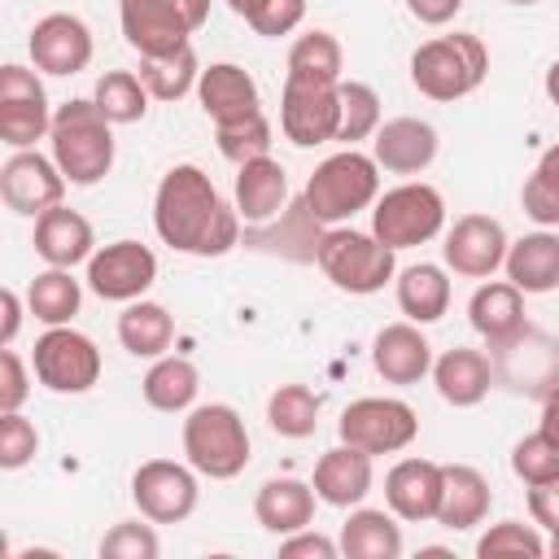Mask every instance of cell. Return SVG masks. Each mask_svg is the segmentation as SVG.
I'll return each instance as SVG.
<instances>
[{"label": "cell", "mask_w": 559, "mask_h": 559, "mask_svg": "<svg viewBox=\"0 0 559 559\" xmlns=\"http://www.w3.org/2000/svg\"><path fill=\"white\" fill-rule=\"evenodd\" d=\"M240 223L236 205H227L214 179L192 162L170 166L153 192V227L175 253L223 258L240 245Z\"/></svg>", "instance_id": "6da1fadb"}, {"label": "cell", "mask_w": 559, "mask_h": 559, "mask_svg": "<svg viewBox=\"0 0 559 559\" xmlns=\"http://www.w3.org/2000/svg\"><path fill=\"white\" fill-rule=\"evenodd\" d=\"M48 144H52V162L61 166V175L79 188H92L114 170V122L96 109V100L74 96L57 105Z\"/></svg>", "instance_id": "7a4b0ae2"}, {"label": "cell", "mask_w": 559, "mask_h": 559, "mask_svg": "<svg viewBox=\"0 0 559 559\" xmlns=\"http://www.w3.org/2000/svg\"><path fill=\"white\" fill-rule=\"evenodd\" d=\"M380 197V166L371 153H358V148H341L332 157H323L310 179H306V192H301V205L314 223H349L358 210L376 205Z\"/></svg>", "instance_id": "3957f363"}, {"label": "cell", "mask_w": 559, "mask_h": 559, "mask_svg": "<svg viewBox=\"0 0 559 559\" xmlns=\"http://www.w3.org/2000/svg\"><path fill=\"white\" fill-rule=\"evenodd\" d=\"M485 74H489V48L480 44V35H467V31L424 39L411 52L415 92L428 100H441V105L472 96L485 83Z\"/></svg>", "instance_id": "277c9868"}, {"label": "cell", "mask_w": 559, "mask_h": 559, "mask_svg": "<svg viewBox=\"0 0 559 559\" xmlns=\"http://www.w3.org/2000/svg\"><path fill=\"white\" fill-rule=\"evenodd\" d=\"M393 253L397 249H389L376 231H354L345 223L319 231V240H314L319 271L341 293H354V297H371V293H380L397 275V258Z\"/></svg>", "instance_id": "5b68a950"}, {"label": "cell", "mask_w": 559, "mask_h": 559, "mask_svg": "<svg viewBox=\"0 0 559 559\" xmlns=\"http://www.w3.org/2000/svg\"><path fill=\"white\" fill-rule=\"evenodd\" d=\"M249 428L236 406L227 402H205L192 406L183 419V459L210 476V480H231L249 467Z\"/></svg>", "instance_id": "8992f818"}, {"label": "cell", "mask_w": 559, "mask_h": 559, "mask_svg": "<svg viewBox=\"0 0 559 559\" xmlns=\"http://www.w3.org/2000/svg\"><path fill=\"white\" fill-rule=\"evenodd\" d=\"M441 227H445V197L424 179H406V183L380 192L371 205V231L389 249L428 245L432 236H441Z\"/></svg>", "instance_id": "52a82bcc"}, {"label": "cell", "mask_w": 559, "mask_h": 559, "mask_svg": "<svg viewBox=\"0 0 559 559\" xmlns=\"http://www.w3.org/2000/svg\"><path fill=\"white\" fill-rule=\"evenodd\" d=\"M210 0H118V22L140 57L175 52L205 26Z\"/></svg>", "instance_id": "ba28073f"}, {"label": "cell", "mask_w": 559, "mask_h": 559, "mask_svg": "<svg viewBox=\"0 0 559 559\" xmlns=\"http://www.w3.org/2000/svg\"><path fill=\"white\" fill-rule=\"evenodd\" d=\"M31 371L48 393H87L100 380V349L87 332L61 323L35 341Z\"/></svg>", "instance_id": "9c48e42d"}, {"label": "cell", "mask_w": 559, "mask_h": 559, "mask_svg": "<svg viewBox=\"0 0 559 559\" xmlns=\"http://www.w3.org/2000/svg\"><path fill=\"white\" fill-rule=\"evenodd\" d=\"M336 432H341L345 445H358L371 459L376 454H397L419 437V415L402 397H358L341 411Z\"/></svg>", "instance_id": "30bf717a"}, {"label": "cell", "mask_w": 559, "mask_h": 559, "mask_svg": "<svg viewBox=\"0 0 559 559\" xmlns=\"http://www.w3.org/2000/svg\"><path fill=\"white\" fill-rule=\"evenodd\" d=\"M280 131L297 148L332 144L336 131H341V83H319V79H293V74H284Z\"/></svg>", "instance_id": "8fae6325"}, {"label": "cell", "mask_w": 559, "mask_h": 559, "mask_svg": "<svg viewBox=\"0 0 559 559\" xmlns=\"http://www.w3.org/2000/svg\"><path fill=\"white\" fill-rule=\"evenodd\" d=\"M197 467L192 463H175V459H148L135 467L131 476V502L144 520L153 524H183L197 511Z\"/></svg>", "instance_id": "7c38bea8"}, {"label": "cell", "mask_w": 559, "mask_h": 559, "mask_svg": "<svg viewBox=\"0 0 559 559\" xmlns=\"http://www.w3.org/2000/svg\"><path fill=\"white\" fill-rule=\"evenodd\" d=\"M493 380L524 397H546L559 384V341L524 323L511 341L493 345Z\"/></svg>", "instance_id": "4fadbf2b"}, {"label": "cell", "mask_w": 559, "mask_h": 559, "mask_svg": "<svg viewBox=\"0 0 559 559\" xmlns=\"http://www.w3.org/2000/svg\"><path fill=\"white\" fill-rule=\"evenodd\" d=\"M52 105L35 70L9 61L0 66V140L9 148H35L52 131Z\"/></svg>", "instance_id": "5bb4252c"}, {"label": "cell", "mask_w": 559, "mask_h": 559, "mask_svg": "<svg viewBox=\"0 0 559 559\" xmlns=\"http://www.w3.org/2000/svg\"><path fill=\"white\" fill-rule=\"evenodd\" d=\"M157 280V253L140 240H114L100 245L87 258V288L100 301H140Z\"/></svg>", "instance_id": "9a60e30c"}, {"label": "cell", "mask_w": 559, "mask_h": 559, "mask_svg": "<svg viewBox=\"0 0 559 559\" xmlns=\"http://www.w3.org/2000/svg\"><path fill=\"white\" fill-rule=\"evenodd\" d=\"M66 183L70 179L61 175V166L39 148H13V157L0 166V201L26 218H39L44 210L61 205Z\"/></svg>", "instance_id": "2e32d148"}, {"label": "cell", "mask_w": 559, "mask_h": 559, "mask_svg": "<svg viewBox=\"0 0 559 559\" xmlns=\"http://www.w3.org/2000/svg\"><path fill=\"white\" fill-rule=\"evenodd\" d=\"M507 249H511L507 227L498 218H489V214H463V218H454V227L441 240L445 266L454 275H463V280H489L507 262Z\"/></svg>", "instance_id": "e0dca14e"}, {"label": "cell", "mask_w": 559, "mask_h": 559, "mask_svg": "<svg viewBox=\"0 0 559 559\" xmlns=\"http://www.w3.org/2000/svg\"><path fill=\"white\" fill-rule=\"evenodd\" d=\"M26 48H31L35 70H39V74H57V79L87 70V66H92V52H96L87 22L74 17V13H44V17L31 26Z\"/></svg>", "instance_id": "ac0fdd59"}, {"label": "cell", "mask_w": 559, "mask_h": 559, "mask_svg": "<svg viewBox=\"0 0 559 559\" xmlns=\"http://www.w3.org/2000/svg\"><path fill=\"white\" fill-rule=\"evenodd\" d=\"M437 148H441L437 127L411 114L380 122V131L371 135V157L389 175H424L437 162Z\"/></svg>", "instance_id": "d6986e66"}, {"label": "cell", "mask_w": 559, "mask_h": 559, "mask_svg": "<svg viewBox=\"0 0 559 559\" xmlns=\"http://www.w3.org/2000/svg\"><path fill=\"white\" fill-rule=\"evenodd\" d=\"M197 100L205 109V118L214 127H231V122H245L253 114H262V96H258V83L245 66L236 61H214L201 70V83H197Z\"/></svg>", "instance_id": "ffe728a7"}, {"label": "cell", "mask_w": 559, "mask_h": 559, "mask_svg": "<svg viewBox=\"0 0 559 559\" xmlns=\"http://www.w3.org/2000/svg\"><path fill=\"white\" fill-rule=\"evenodd\" d=\"M441 463L432 459H397L384 476V502L397 520L406 524H424V520H437L441 511Z\"/></svg>", "instance_id": "44dd1931"}, {"label": "cell", "mask_w": 559, "mask_h": 559, "mask_svg": "<svg viewBox=\"0 0 559 559\" xmlns=\"http://www.w3.org/2000/svg\"><path fill=\"white\" fill-rule=\"evenodd\" d=\"M236 214L249 223V227H266L284 214L288 205V170L266 153V157H253V162H240L236 166Z\"/></svg>", "instance_id": "7402d4cb"}, {"label": "cell", "mask_w": 559, "mask_h": 559, "mask_svg": "<svg viewBox=\"0 0 559 559\" xmlns=\"http://www.w3.org/2000/svg\"><path fill=\"white\" fill-rule=\"evenodd\" d=\"M371 367L389 384H419L432 371V345L419 332V323H384L371 341Z\"/></svg>", "instance_id": "603a6c76"}, {"label": "cell", "mask_w": 559, "mask_h": 559, "mask_svg": "<svg viewBox=\"0 0 559 559\" xmlns=\"http://www.w3.org/2000/svg\"><path fill=\"white\" fill-rule=\"evenodd\" d=\"M371 480H376L371 454L341 441V445H332V450L314 463V480H310V485H314L319 502L349 511V507H362V498L371 493Z\"/></svg>", "instance_id": "cb8c5ba5"}, {"label": "cell", "mask_w": 559, "mask_h": 559, "mask_svg": "<svg viewBox=\"0 0 559 559\" xmlns=\"http://www.w3.org/2000/svg\"><path fill=\"white\" fill-rule=\"evenodd\" d=\"M35 253L48 262V266H66L74 271L79 262H87L96 253V231L92 223L79 214V210H66V205H52L35 218Z\"/></svg>", "instance_id": "d4e9b609"}, {"label": "cell", "mask_w": 559, "mask_h": 559, "mask_svg": "<svg viewBox=\"0 0 559 559\" xmlns=\"http://www.w3.org/2000/svg\"><path fill=\"white\" fill-rule=\"evenodd\" d=\"M441 511H437V524L450 528V533H467L476 524H485L489 507H493V493H489V480L480 467L472 463H441Z\"/></svg>", "instance_id": "484cf974"}, {"label": "cell", "mask_w": 559, "mask_h": 559, "mask_svg": "<svg viewBox=\"0 0 559 559\" xmlns=\"http://www.w3.org/2000/svg\"><path fill=\"white\" fill-rule=\"evenodd\" d=\"M314 502H319L314 485H306V480H297V476H271V480L253 493V515H258V524H262L266 533L288 537V533H297V528H310Z\"/></svg>", "instance_id": "4316f807"}, {"label": "cell", "mask_w": 559, "mask_h": 559, "mask_svg": "<svg viewBox=\"0 0 559 559\" xmlns=\"http://www.w3.org/2000/svg\"><path fill=\"white\" fill-rule=\"evenodd\" d=\"M432 384H437L441 402H450V406H476V402H485V393L498 380H493L489 354L467 349V345H454L441 358H432Z\"/></svg>", "instance_id": "83f0119b"}, {"label": "cell", "mask_w": 559, "mask_h": 559, "mask_svg": "<svg viewBox=\"0 0 559 559\" xmlns=\"http://www.w3.org/2000/svg\"><path fill=\"white\" fill-rule=\"evenodd\" d=\"M467 323L476 328V336L489 341V349L502 345V341H511L528 323L524 319V293L511 280H485L472 293V301H467Z\"/></svg>", "instance_id": "f1b7e54d"}, {"label": "cell", "mask_w": 559, "mask_h": 559, "mask_svg": "<svg viewBox=\"0 0 559 559\" xmlns=\"http://www.w3.org/2000/svg\"><path fill=\"white\" fill-rule=\"evenodd\" d=\"M402 524L384 507H349L341 524V555L345 559H402Z\"/></svg>", "instance_id": "f546056e"}, {"label": "cell", "mask_w": 559, "mask_h": 559, "mask_svg": "<svg viewBox=\"0 0 559 559\" xmlns=\"http://www.w3.org/2000/svg\"><path fill=\"white\" fill-rule=\"evenodd\" d=\"M502 271L520 293H555L559 288V236L542 227V231L511 240Z\"/></svg>", "instance_id": "4dcf8cb0"}, {"label": "cell", "mask_w": 559, "mask_h": 559, "mask_svg": "<svg viewBox=\"0 0 559 559\" xmlns=\"http://www.w3.org/2000/svg\"><path fill=\"white\" fill-rule=\"evenodd\" d=\"M140 393H144V402H148L153 411H162V415L192 411V402H197V393H201V371H197L188 358H179V354H162V358H153V367L144 371Z\"/></svg>", "instance_id": "1f68e13d"}, {"label": "cell", "mask_w": 559, "mask_h": 559, "mask_svg": "<svg viewBox=\"0 0 559 559\" xmlns=\"http://www.w3.org/2000/svg\"><path fill=\"white\" fill-rule=\"evenodd\" d=\"M397 310L411 323H437L450 310V275L437 262H415L397 271Z\"/></svg>", "instance_id": "d6a6232c"}, {"label": "cell", "mask_w": 559, "mask_h": 559, "mask_svg": "<svg viewBox=\"0 0 559 559\" xmlns=\"http://www.w3.org/2000/svg\"><path fill=\"white\" fill-rule=\"evenodd\" d=\"M118 341L135 358H162L175 341V319L162 301H127V310L118 314Z\"/></svg>", "instance_id": "836d02e7"}, {"label": "cell", "mask_w": 559, "mask_h": 559, "mask_svg": "<svg viewBox=\"0 0 559 559\" xmlns=\"http://www.w3.org/2000/svg\"><path fill=\"white\" fill-rule=\"evenodd\" d=\"M148 87L153 100H183L188 92H197L201 83V61L192 52V44L175 48V52H157V57H140V70H135Z\"/></svg>", "instance_id": "e575fe53"}, {"label": "cell", "mask_w": 559, "mask_h": 559, "mask_svg": "<svg viewBox=\"0 0 559 559\" xmlns=\"http://www.w3.org/2000/svg\"><path fill=\"white\" fill-rule=\"evenodd\" d=\"M79 306H83V284H79L66 266L39 271V275L31 280V288H26V310H31L44 328L70 323V319L79 314Z\"/></svg>", "instance_id": "d590c367"}, {"label": "cell", "mask_w": 559, "mask_h": 559, "mask_svg": "<svg viewBox=\"0 0 559 559\" xmlns=\"http://www.w3.org/2000/svg\"><path fill=\"white\" fill-rule=\"evenodd\" d=\"M92 100H96V109H100L114 127H131V122H144L153 96H148V87H144V79H140L135 70H105V74L96 79Z\"/></svg>", "instance_id": "8d00e7d4"}, {"label": "cell", "mask_w": 559, "mask_h": 559, "mask_svg": "<svg viewBox=\"0 0 559 559\" xmlns=\"http://www.w3.org/2000/svg\"><path fill=\"white\" fill-rule=\"evenodd\" d=\"M266 424H271V432L288 437V441L310 437L319 428V393L310 384H297V380L280 384L266 397Z\"/></svg>", "instance_id": "74e56055"}, {"label": "cell", "mask_w": 559, "mask_h": 559, "mask_svg": "<svg viewBox=\"0 0 559 559\" xmlns=\"http://www.w3.org/2000/svg\"><path fill=\"white\" fill-rule=\"evenodd\" d=\"M345 52L332 31H306L288 48V74L293 79H319V83H341Z\"/></svg>", "instance_id": "f35d334b"}, {"label": "cell", "mask_w": 559, "mask_h": 559, "mask_svg": "<svg viewBox=\"0 0 559 559\" xmlns=\"http://www.w3.org/2000/svg\"><path fill=\"white\" fill-rule=\"evenodd\" d=\"M520 205L537 227H559V144H550L520 188Z\"/></svg>", "instance_id": "ab89813d"}, {"label": "cell", "mask_w": 559, "mask_h": 559, "mask_svg": "<svg viewBox=\"0 0 559 559\" xmlns=\"http://www.w3.org/2000/svg\"><path fill=\"white\" fill-rule=\"evenodd\" d=\"M380 131V96L371 83L358 79H341V131L336 140L345 148H354L358 140H371Z\"/></svg>", "instance_id": "60d3db41"}, {"label": "cell", "mask_w": 559, "mask_h": 559, "mask_svg": "<svg viewBox=\"0 0 559 559\" xmlns=\"http://www.w3.org/2000/svg\"><path fill=\"white\" fill-rule=\"evenodd\" d=\"M476 555H480V559H493V555H528V559H542V555H546V542H542L537 524L498 520V524H489V528L480 533Z\"/></svg>", "instance_id": "b9f144b4"}, {"label": "cell", "mask_w": 559, "mask_h": 559, "mask_svg": "<svg viewBox=\"0 0 559 559\" xmlns=\"http://www.w3.org/2000/svg\"><path fill=\"white\" fill-rule=\"evenodd\" d=\"M214 140H218V153L240 166V162H253V157L271 153V122H266V114H253L245 122L214 127Z\"/></svg>", "instance_id": "7bdbcfd3"}, {"label": "cell", "mask_w": 559, "mask_h": 559, "mask_svg": "<svg viewBox=\"0 0 559 559\" xmlns=\"http://www.w3.org/2000/svg\"><path fill=\"white\" fill-rule=\"evenodd\" d=\"M511 472L524 480V485H542V480H555L559 476V445L537 428L528 437H520L511 445Z\"/></svg>", "instance_id": "ee69618b"}, {"label": "cell", "mask_w": 559, "mask_h": 559, "mask_svg": "<svg viewBox=\"0 0 559 559\" xmlns=\"http://www.w3.org/2000/svg\"><path fill=\"white\" fill-rule=\"evenodd\" d=\"M162 542L153 533V520H122L100 537V559H157Z\"/></svg>", "instance_id": "f6af8a7d"}, {"label": "cell", "mask_w": 559, "mask_h": 559, "mask_svg": "<svg viewBox=\"0 0 559 559\" xmlns=\"http://www.w3.org/2000/svg\"><path fill=\"white\" fill-rule=\"evenodd\" d=\"M39 450V432L22 411H0V467L17 472L35 459Z\"/></svg>", "instance_id": "bcb514c9"}, {"label": "cell", "mask_w": 559, "mask_h": 559, "mask_svg": "<svg viewBox=\"0 0 559 559\" xmlns=\"http://www.w3.org/2000/svg\"><path fill=\"white\" fill-rule=\"evenodd\" d=\"M245 22L253 26V35L280 39V35H288L306 22V0H249Z\"/></svg>", "instance_id": "7dc6e473"}, {"label": "cell", "mask_w": 559, "mask_h": 559, "mask_svg": "<svg viewBox=\"0 0 559 559\" xmlns=\"http://www.w3.org/2000/svg\"><path fill=\"white\" fill-rule=\"evenodd\" d=\"M31 397V371L13 345H0V411H22Z\"/></svg>", "instance_id": "c3c4849f"}, {"label": "cell", "mask_w": 559, "mask_h": 559, "mask_svg": "<svg viewBox=\"0 0 559 559\" xmlns=\"http://www.w3.org/2000/svg\"><path fill=\"white\" fill-rule=\"evenodd\" d=\"M341 542L314 533V528H297L288 537H280V559H336Z\"/></svg>", "instance_id": "681fc988"}, {"label": "cell", "mask_w": 559, "mask_h": 559, "mask_svg": "<svg viewBox=\"0 0 559 559\" xmlns=\"http://www.w3.org/2000/svg\"><path fill=\"white\" fill-rule=\"evenodd\" d=\"M528 515L550 537L559 533V476L555 480H542V485H528Z\"/></svg>", "instance_id": "f907efd6"}, {"label": "cell", "mask_w": 559, "mask_h": 559, "mask_svg": "<svg viewBox=\"0 0 559 559\" xmlns=\"http://www.w3.org/2000/svg\"><path fill=\"white\" fill-rule=\"evenodd\" d=\"M411 17H419L424 26H445L454 22V13L463 9V0H406Z\"/></svg>", "instance_id": "816d5d0a"}, {"label": "cell", "mask_w": 559, "mask_h": 559, "mask_svg": "<svg viewBox=\"0 0 559 559\" xmlns=\"http://www.w3.org/2000/svg\"><path fill=\"white\" fill-rule=\"evenodd\" d=\"M0 306H4V319H0V345H13V341H17V328H22V314H31V310H26V301H22L13 288L0 293Z\"/></svg>", "instance_id": "f5cc1de1"}, {"label": "cell", "mask_w": 559, "mask_h": 559, "mask_svg": "<svg viewBox=\"0 0 559 559\" xmlns=\"http://www.w3.org/2000/svg\"><path fill=\"white\" fill-rule=\"evenodd\" d=\"M537 428H542V432H546V437L559 445V384H555V389L542 397V419H537Z\"/></svg>", "instance_id": "db71d44e"}, {"label": "cell", "mask_w": 559, "mask_h": 559, "mask_svg": "<svg viewBox=\"0 0 559 559\" xmlns=\"http://www.w3.org/2000/svg\"><path fill=\"white\" fill-rule=\"evenodd\" d=\"M546 96L559 109V61H550V70H546Z\"/></svg>", "instance_id": "11a10c76"}, {"label": "cell", "mask_w": 559, "mask_h": 559, "mask_svg": "<svg viewBox=\"0 0 559 559\" xmlns=\"http://www.w3.org/2000/svg\"><path fill=\"white\" fill-rule=\"evenodd\" d=\"M227 9H231V13H240V17H245V9H249V0H227Z\"/></svg>", "instance_id": "9f6ffc18"}, {"label": "cell", "mask_w": 559, "mask_h": 559, "mask_svg": "<svg viewBox=\"0 0 559 559\" xmlns=\"http://www.w3.org/2000/svg\"><path fill=\"white\" fill-rule=\"evenodd\" d=\"M546 555H555V559H559V533H555V537L546 542Z\"/></svg>", "instance_id": "6f0895ef"}, {"label": "cell", "mask_w": 559, "mask_h": 559, "mask_svg": "<svg viewBox=\"0 0 559 559\" xmlns=\"http://www.w3.org/2000/svg\"><path fill=\"white\" fill-rule=\"evenodd\" d=\"M507 4H520V9H528V4H537V0H507Z\"/></svg>", "instance_id": "680465c9"}]
</instances>
